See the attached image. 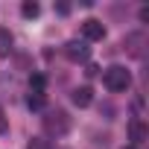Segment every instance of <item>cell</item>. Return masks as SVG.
<instances>
[{"label":"cell","mask_w":149,"mask_h":149,"mask_svg":"<svg viewBox=\"0 0 149 149\" xmlns=\"http://www.w3.org/2000/svg\"><path fill=\"white\" fill-rule=\"evenodd\" d=\"M102 85H105L108 91H114V94L129 91V85H132V73H129V67H123V64H111V67L102 73Z\"/></svg>","instance_id":"1"},{"label":"cell","mask_w":149,"mask_h":149,"mask_svg":"<svg viewBox=\"0 0 149 149\" xmlns=\"http://www.w3.org/2000/svg\"><path fill=\"white\" fill-rule=\"evenodd\" d=\"M44 132H47L50 137H64V134L70 132V117H67V111H61V108L47 111V117H44Z\"/></svg>","instance_id":"2"},{"label":"cell","mask_w":149,"mask_h":149,"mask_svg":"<svg viewBox=\"0 0 149 149\" xmlns=\"http://www.w3.org/2000/svg\"><path fill=\"white\" fill-rule=\"evenodd\" d=\"M82 35H85L82 41H88V44H91V41H102V38H105V26H102V21L88 18V21L82 24Z\"/></svg>","instance_id":"3"},{"label":"cell","mask_w":149,"mask_h":149,"mask_svg":"<svg viewBox=\"0 0 149 149\" xmlns=\"http://www.w3.org/2000/svg\"><path fill=\"white\" fill-rule=\"evenodd\" d=\"M64 53H67L70 61H88V58H91V47H88V41H67Z\"/></svg>","instance_id":"4"},{"label":"cell","mask_w":149,"mask_h":149,"mask_svg":"<svg viewBox=\"0 0 149 149\" xmlns=\"http://www.w3.org/2000/svg\"><path fill=\"white\" fill-rule=\"evenodd\" d=\"M91 100H94V91H91L88 85H82V88H76V91H73V105L88 108V105H91Z\"/></svg>","instance_id":"5"},{"label":"cell","mask_w":149,"mask_h":149,"mask_svg":"<svg viewBox=\"0 0 149 149\" xmlns=\"http://www.w3.org/2000/svg\"><path fill=\"white\" fill-rule=\"evenodd\" d=\"M12 44H15L12 32H9L6 26H0V58H6V56L12 53Z\"/></svg>","instance_id":"6"},{"label":"cell","mask_w":149,"mask_h":149,"mask_svg":"<svg viewBox=\"0 0 149 149\" xmlns=\"http://www.w3.org/2000/svg\"><path fill=\"white\" fill-rule=\"evenodd\" d=\"M129 132H132V146H140L143 143V123L134 117L132 120V126H129Z\"/></svg>","instance_id":"7"},{"label":"cell","mask_w":149,"mask_h":149,"mask_svg":"<svg viewBox=\"0 0 149 149\" xmlns=\"http://www.w3.org/2000/svg\"><path fill=\"white\" fill-rule=\"evenodd\" d=\"M140 44H143V35H140V32H134V35L126 38V50H129L132 56H140Z\"/></svg>","instance_id":"8"},{"label":"cell","mask_w":149,"mask_h":149,"mask_svg":"<svg viewBox=\"0 0 149 149\" xmlns=\"http://www.w3.org/2000/svg\"><path fill=\"white\" fill-rule=\"evenodd\" d=\"M26 105H29L32 111H41V108H44V91H29Z\"/></svg>","instance_id":"9"},{"label":"cell","mask_w":149,"mask_h":149,"mask_svg":"<svg viewBox=\"0 0 149 149\" xmlns=\"http://www.w3.org/2000/svg\"><path fill=\"white\" fill-rule=\"evenodd\" d=\"M38 3H35V0H24V6H21V15L24 18H38Z\"/></svg>","instance_id":"10"},{"label":"cell","mask_w":149,"mask_h":149,"mask_svg":"<svg viewBox=\"0 0 149 149\" xmlns=\"http://www.w3.org/2000/svg\"><path fill=\"white\" fill-rule=\"evenodd\" d=\"M26 149H53V146H50V140H47V137H29Z\"/></svg>","instance_id":"11"},{"label":"cell","mask_w":149,"mask_h":149,"mask_svg":"<svg viewBox=\"0 0 149 149\" xmlns=\"http://www.w3.org/2000/svg\"><path fill=\"white\" fill-rule=\"evenodd\" d=\"M44 85H47V79L41 76V73H32V79H29V88H32V91H44Z\"/></svg>","instance_id":"12"},{"label":"cell","mask_w":149,"mask_h":149,"mask_svg":"<svg viewBox=\"0 0 149 149\" xmlns=\"http://www.w3.org/2000/svg\"><path fill=\"white\" fill-rule=\"evenodd\" d=\"M0 134H9V117L3 111V102H0Z\"/></svg>","instance_id":"13"},{"label":"cell","mask_w":149,"mask_h":149,"mask_svg":"<svg viewBox=\"0 0 149 149\" xmlns=\"http://www.w3.org/2000/svg\"><path fill=\"white\" fill-rule=\"evenodd\" d=\"M123 149H137V146H132V143H129V146H123Z\"/></svg>","instance_id":"14"}]
</instances>
